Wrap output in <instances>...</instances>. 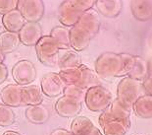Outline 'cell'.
<instances>
[{
    "instance_id": "obj_1",
    "label": "cell",
    "mask_w": 152,
    "mask_h": 135,
    "mask_svg": "<svg viewBox=\"0 0 152 135\" xmlns=\"http://www.w3.org/2000/svg\"><path fill=\"white\" fill-rule=\"evenodd\" d=\"M95 5L93 0H66L60 4L57 16L60 23L65 27H71L77 24L80 16Z\"/></svg>"
},
{
    "instance_id": "obj_2",
    "label": "cell",
    "mask_w": 152,
    "mask_h": 135,
    "mask_svg": "<svg viewBox=\"0 0 152 135\" xmlns=\"http://www.w3.org/2000/svg\"><path fill=\"white\" fill-rule=\"evenodd\" d=\"M65 85H75L80 89L87 90L91 87L100 85L98 76L94 71L86 65H80L74 68L61 70L58 73Z\"/></svg>"
},
{
    "instance_id": "obj_3",
    "label": "cell",
    "mask_w": 152,
    "mask_h": 135,
    "mask_svg": "<svg viewBox=\"0 0 152 135\" xmlns=\"http://www.w3.org/2000/svg\"><path fill=\"white\" fill-rule=\"evenodd\" d=\"M94 69L96 75L102 79H112L120 77L122 70V58L120 53L103 52L97 57Z\"/></svg>"
},
{
    "instance_id": "obj_4",
    "label": "cell",
    "mask_w": 152,
    "mask_h": 135,
    "mask_svg": "<svg viewBox=\"0 0 152 135\" xmlns=\"http://www.w3.org/2000/svg\"><path fill=\"white\" fill-rule=\"evenodd\" d=\"M144 94L142 81L126 76L119 82L117 87V99L129 108Z\"/></svg>"
},
{
    "instance_id": "obj_5",
    "label": "cell",
    "mask_w": 152,
    "mask_h": 135,
    "mask_svg": "<svg viewBox=\"0 0 152 135\" xmlns=\"http://www.w3.org/2000/svg\"><path fill=\"white\" fill-rule=\"evenodd\" d=\"M85 102L87 108L91 111H103L110 107L113 98L108 89L97 85L86 90Z\"/></svg>"
},
{
    "instance_id": "obj_6",
    "label": "cell",
    "mask_w": 152,
    "mask_h": 135,
    "mask_svg": "<svg viewBox=\"0 0 152 135\" xmlns=\"http://www.w3.org/2000/svg\"><path fill=\"white\" fill-rule=\"evenodd\" d=\"M37 58L46 66H55L58 62L60 49L50 36H44L35 44Z\"/></svg>"
},
{
    "instance_id": "obj_7",
    "label": "cell",
    "mask_w": 152,
    "mask_h": 135,
    "mask_svg": "<svg viewBox=\"0 0 152 135\" xmlns=\"http://www.w3.org/2000/svg\"><path fill=\"white\" fill-rule=\"evenodd\" d=\"M12 76L18 85H30L37 77V69L30 60H20L13 66Z\"/></svg>"
},
{
    "instance_id": "obj_8",
    "label": "cell",
    "mask_w": 152,
    "mask_h": 135,
    "mask_svg": "<svg viewBox=\"0 0 152 135\" xmlns=\"http://www.w3.org/2000/svg\"><path fill=\"white\" fill-rule=\"evenodd\" d=\"M17 9L26 22L38 23L44 14V4L41 0H19Z\"/></svg>"
},
{
    "instance_id": "obj_9",
    "label": "cell",
    "mask_w": 152,
    "mask_h": 135,
    "mask_svg": "<svg viewBox=\"0 0 152 135\" xmlns=\"http://www.w3.org/2000/svg\"><path fill=\"white\" fill-rule=\"evenodd\" d=\"M65 83L61 79L58 73L50 72L42 77L40 82V88L42 94H45L47 97L54 98L64 93L65 90Z\"/></svg>"
},
{
    "instance_id": "obj_10",
    "label": "cell",
    "mask_w": 152,
    "mask_h": 135,
    "mask_svg": "<svg viewBox=\"0 0 152 135\" xmlns=\"http://www.w3.org/2000/svg\"><path fill=\"white\" fill-rule=\"evenodd\" d=\"M83 105L80 100L65 96L58 99L55 104V111L62 117H77L82 111Z\"/></svg>"
},
{
    "instance_id": "obj_11",
    "label": "cell",
    "mask_w": 152,
    "mask_h": 135,
    "mask_svg": "<svg viewBox=\"0 0 152 135\" xmlns=\"http://www.w3.org/2000/svg\"><path fill=\"white\" fill-rule=\"evenodd\" d=\"M18 34L20 41L24 46H35L38 41L42 38V28L39 23L27 22Z\"/></svg>"
},
{
    "instance_id": "obj_12",
    "label": "cell",
    "mask_w": 152,
    "mask_h": 135,
    "mask_svg": "<svg viewBox=\"0 0 152 135\" xmlns=\"http://www.w3.org/2000/svg\"><path fill=\"white\" fill-rule=\"evenodd\" d=\"M92 38L88 32L80 27L75 25L70 29V46L76 51H82L89 46Z\"/></svg>"
},
{
    "instance_id": "obj_13",
    "label": "cell",
    "mask_w": 152,
    "mask_h": 135,
    "mask_svg": "<svg viewBox=\"0 0 152 135\" xmlns=\"http://www.w3.org/2000/svg\"><path fill=\"white\" fill-rule=\"evenodd\" d=\"M0 97L3 104L10 108L23 105V87L18 84H9L1 90Z\"/></svg>"
},
{
    "instance_id": "obj_14",
    "label": "cell",
    "mask_w": 152,
    "mask_h": 135,
    "mask_svg": "<svg viewBox=\"0 0 152 135\" xmlns=\"http://www.w3.org/2000/svg\"><path fill=\"white\" fill-rule=\"evenodd\" d=\"M77 25L83 28L86 32H88L91 38H94L100 29V18L97 11L90 9L86 11L80 16Z\"/></svg>"
},
{
    "instance_id": "obj_15",
    "label": "cell",
    "mask_w": 152,
    "mask_h": 135,
    "mask_svg": "<svg viewBox=\"0 0 152 135\" xmlns=\"http://www.w3.org/2000/svg\"><path fill=\"white\" fill-rule=\"evenodd\" d=\"M2 23L8 32L19 33L27 22H26L25 18L23 17L21 12L18 9H15V10L8 12L3 15Z\"/></svg>"
},
{
    "instance_id": "obj_16",
    "label": "cell",
    "mask_w": 152,
    "mask_h": 135,
    "mask_svg": "<svg viewBox=\"0 0 152 135\" xmlns=\"http://www.w3.org/2000/svg\"><path fill=\"white\" fill-rule=\"evenodd\" d=\"M26 117L30 122L34 124H43L49 120L50 112L46 107L42 105H30L26 108L25 111Z\"/></svg>"
},
{
    "instance_id": "obj_17",
    "label": "cell",
    "mask_w": 152,
    "mask_h": 135,
    "mask_svg": "<svg viewBox=\"0 0 152 135\" xmlns=\"http://www.w3.org/2000/svg\"><path fill=\"white\" fill-rule=\"evenodd\" d=\"M97 10L102 16L107 18L117 17L123 7L121 0H97L95 1Z\"/></svg>"
},
{
    "instance_id": "obj_18",
    "label": "cell",
    "mask_w": 152,
    "mask_h": 135,
    "mask_svg": "<svg viewBox=\"0 0 152 135\" xmlns=\"http://www.w3.org/2000/svg\"><path fill=\"white\" fill-rule=\"evenodd\" d=\"M58 66L61 70L74 68L82 65V59L79 53L70 49H61L58 56Z\"/></svg>"
},
{
    "instance_id": "obj_19",
    "label": "cell",
    "mask_w": 152,
    "mask_h": 135,
    "mask_svg": "<svg viewBox=\"0 0 152 135\" xmlns=\"http://www.w3.org/2000/svg\"><path fill=\"white\" fill-rule=\"evenodd\" d=\"M131 10L134 18L147 21L152 18V0H138L131 2Z\"/></svg>"
},
{
    "instance_id": "obj_20",
    "label": "cell",
    "mask_w": 152,
    "mask_h": 135,
    "mask_svg": "<svg viewBox=\"0 0 152 135\" xmlns=\"http://www.w3.org/2000/svg\"><path fill=\"white\" fill-rule=\"evenodd\" d=\"M43 97L41 88L37 85H28L23 87V105H41Z\"/></svg>"
},
{
    "instance_id": "obj_21",
    "label": "cell",
    "mask_w": 152,
    "mask_h": 135,
    "mask_svg": "<svg viewBox=\"0 0 152 135\" xmlns=\"http://www.w3.org/2000/svg\"><path fill=\"white\" fill-rule=\"evenodd\" d=\"M134 114L140 118H152V97L143 95L132 105Z\"/></svg>"
},
{
    "instance_id": "obj_22",
    "label": "cell",
    "mask_w": 152,
    "mask_h": 135,
    "mask_svg": "<svg viewBox=\"0 0 152 135\" xmlns=\"http://www.w3.org/2000/svg\"><path fill=\"white\" fill-rule=\"evenodd\" d=\"M20 43L21 41L18 33L5 31L0 34V50L4 54L13 52Z\"/></svg>"
},
{
    "instance_id": "obj_23",
    "label": "cell",
    "mask_w": 152,
    "mask_h": 135,
    "mask_svg": "<svg viewBox=\"0 0 152 135\" xmlns=\"http://www.w3.org/2000/svg\"><path fill=\"white\" fill-rule=\"evenodd\" d=\"M131 127V120H112L102 127L104 135H126Z\"/></svg>"
},
{
    "instance_id": "obj_24",
    "label": "cell",
    "mask_w": 152,
    "mask_h": 135,
    "mask_svg": "<svg viewBox=\"0 0 152 135\" xmlns=\"http://www.w3.org/2000/svg\"><path fill=\"white\" fill-rule=\"evenodd\" d=\"M50 37L58 44L60 49H68L70 47V29L64 26H58L52 29Z\"/></svg>"
},
{
    "instance_id": "obj_25",
    "label": "cell",
    "mask_w": 152,
    "mask_h": 135,
    "mask_svg": "<svg viewBox=\"0 0 152 135\" xmlns=\"http://www.w3.org/2000/svg\"><path fill=\"white\" fill-rule=\"evenodd\" d=\"M93 128L94 124L86 117H76L71 124V132L74 135H86Z\"/></svg>"
},
{
    "instance_id": "obj_26",
    "label": "cell",
    "mask_w": 152,
    "mask_h": 135,
    "mask_svg": "<svg viewBox=\"0 0 152 135\" xmlns=\"http://www.w3.org/2000/svg\"><path fill=\"white\" fill-rule=\"evenodd\" d=\"M148 75V61L141 56L134 55V63L128 77L143 81Z\"/></svg>"
},
{
    "instance_id": "obj_27",
    "label": "cell",
    "mask_w": 152,
    "mask_h": 135,
    "mask_svg": "<svg viewBox=\"0 0 152 135\" xmlns=\"http://www.w3.org/2000/svg\"><path fill=\"white\" fill-rule=\"evenodd\" d=\"M108 108L110 114H111L112 120H129L131 117V108L126 107L118 99L113 100V102L111 103V105H110Z\"/></svg>"
},
{
    "instance_id": "obj_28",
    "label": "cell",
    "mask_w": 152,
    "mask_h": 135,
    "mask_svg": "<svg viewBox=\"0 0 152 135\" xmlns=\"http://www.w3.org/2000/svg\"><path fill=\"white\" fill-rule=\"evenodd\" d=\"M15 114L13 110L4 104L0 105V126L7 127L10 126L15 121Z\"/></svg>"
},
{
    "instance_id": "obj_29",
    "label": "cell",
    "mask_w": 152,
    "mask_h": 135,
    "mask_svg": "<svg viewBox=\"0 0 152 135\" xmlns=\"http://www.w3.org/2000/svg\"><path fill=\"white\" fill-rule=\"evenodd\" d=\"M122 58V70L120 73V77L122 76H128L129 73L132 71V66L134 63V55H132L131 53H120Z\"/></svg>"
},
{
    "instance_id": "obj_30",
    "label": "cell",
    "mask_w": 152,
    "mask_h": 135,
    "mask_svg": "<svg viewBox=\"0 0 152 135\" xmlns=\"http://www.w3.org/2000/svg\"><path fill=\"white\" fill-rule=\"evenodd\" d=\"M86 93V90L80 89L75 85H68L65 87V90H64L63 94L65 96H69V97L77 99V100H80V102H83V100H85Z\"/></svg>"
},
{
    "instance_id": "obj_31",
    "label": "cell",
    "mask_w": 152,
    "mask_h": 135,
    "mask_svg": "<svg viewBox=\"0 0 152 135\" xmlns=\"http://www.w3.org/2000/svg\"><path fill=\"white\" fill-rule=\"evenodd\" d=\"M142 85H143L144 94L152 97V60L148 61V75L142 81Z\"/></svg>"
},
{
    "instance_id": "obj_32",
    "label": "cell",
    "mask_w": 152,
    "mask_h": 135,
    "mask_svg": "<svg viewBox=\"0 0 152 135\" xmlns=\"http://www.w3.org/2000/svg\"><path fill=\"white\" fill-rule=\"evenodd\" d=\"M18 7V0H0V14H6Z\"/></svg>"
},
{
    "instance_id": "obj_33",
    "label": "cell",
    "mask_w": 152,
    "mask_h": 135,
    "mask_svg": "<svg viewBox=\"0 0 152 135\" xmlns=\"http://www.w3.org/2000/svg\"><path fill=\"white\" fill-rule=\"evenodd\" d=\"M8 77V69L6 67L5 64H0V84H2L3 82L7 79Z\"/></svg>"
},
{
    "instance_id": "obj_34",
    "label": "cell",
    "mask_w": 152,
    "mask_h": 135,
    "mask_svg": "<svg viewBox=\"0 0 152 135\" xmlns=\"http://www.w3.org/2000/svg\"><path fill=\"white\" fill-rule=\"evenodd\" d=\"M50 135H74V134L69 130L63 129V128H58V129L53 130L50 133Z\"/></svg>"
},
{
    "instance_id": "obj_35",
    "label": "cell",
    "mask_w": 152,
    "mask_h": 135,
    "mask_svg": "<svg viewBox=\"0 0 152 135\" xmlns=\"http://www.w3.org/2000/svg\"><path fill=\"white\" fill-rule=\"evenodd\" d=\"M86 135H102V133H101V131H100L97 127H95L94 126V128L90 131L89 133H87Z\"/></svg>"
},
{
    "instance_id": "obj_36",
    "label": "cell",
    "mask_w": 152,
    "mask_h": 135,
    "mask_svg": "<svg viewBox=\"0 0 152 135\" xmlns=\"http://www.w3.org/2000/svg\"><path fill=\"white\" fill-rule=\"evenodd\" d=\"M2 135H21L19 132H17V131H13V130H8V131H5L4 133H3Z\"/></svg>"
},
{
    "instance_id": "obj_37",
    "label": "cell",
    "mask_w": 152,
    "mask_h": 135,
    "mask_svg": "<svg viewBox=\"0 0 152 135\" xmlns=\"http://www.w3.org/2000/svg\"><path fill=\"white\" fill-rule=\"evenodd\" d=\"M4 59H5V54L2 52L1 50H0V64H2L3 61H4Z\"/></svg>"
}]
</instances>
